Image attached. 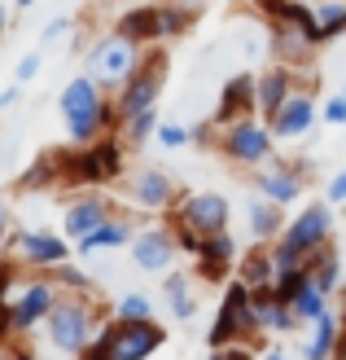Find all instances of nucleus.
Listing matches in <instances>:
<instances>
[{"mask_svg": "<svg viewBox=\"0 0 346 360\" xmlns=\"http://www.w3.org/2000/svg\"><path fill=\"white\" fill-rule=\"evenodd\" d=\"M132 238H136V229H132V220H127L123 211H114L105 224H97L88 238H79L75 242V255H101V250H123V246H132Z\"/></svg>", "mask_w": 346, "mask_h": 360, "instance_id": "20", "label": "nucleus"}, {"mask_svg": "<svg viewBox=\"0 0 346 360\" xmlns=\"http://www.w3.org/2000/svg\"><path fill=\"white\" fill-rule=\"evenodd\" d=\"M70 31V13H62V18H53V22L40 31V44H53V40H62V35Z\"/></svg>", "mask_w": 346, "mask_h": 360, "instance_id": "41", "label": "nucleus"}, {"mask_svg": "<svg viewBox=\"0 0 346 360\" xmlns=\"http://www.w3.org/2000/svg\"><path fill=\"white\" fill-rule=\"evenodd\" d=\"M5 238H9V202L0 198V242H5Z\"/></svg>", "mask_w": 346, "mask_h": 360, "instance_id": "43", "label": "nucleus"}, {"mask_svg": "<svg viewBox=\"0 0 346 360\" xmlns=\"http://www.w3.org/2000/svg\"><path fill=\"white\" fill-rule=\"evenodd\" d=\"M58 185H62V158H58V150L35 154V163L22 172V180H18V189H27V193H35V189H58Z\"/></svg>", "mask_w": 346, "mask_h": 360, "instance_id": "28", "label": "nucleus"}, {"mask_svg": "<svg viewBox=\"0 0 346 360\" xmlns=\"http://www.w3.org/2000/svg\"><path fill=\"white\" fill-rule=\"evenodd\" d=\"M167 70H171V53L167 49H154V44H145L140 49V58L136 66L127 70V79L114 88V105H119V115H136V110H149V105H158L162 97V84H167Z\"/></svg>", "mask_w": 346, "mask_h": 360, "instance_id": "5", "label": "nucleus"}, {"mask_svg": "<svg viewBox=\"0 0 346 360\" xmlns=\"http://www.w3.org/2000/svg\"><path fill=\"white\" fill-rule=\"evenodd\" d=\"M316 97H312V88H294V93L267 115V128H272V136H277L281 146H285V141H307L316 132V123H324L320 110H316Z\"/></svg>", "mask_w": 346, "mask_h": 360, "instance_id": "12", "label": "nucleus"}, {"mask_svg": "<svg viewBox=\"0 0 346 360\" xmlns=\"http://www.w3.org/2000/svg\"><path fill=\"white\" fill-rule=\"evenodd\" d=\"M40 66H44V53L40 49H31V53H22V62H18V84H31L35 75H40Z\"/></svg>", "mask_w": 346, "mask_h": 360, "instance_id": "39", "label": "nucleus"}, {"mask_svg": "<svg viewBox=\"0 0 346 360\" xmlns=\"http://www.w3.org/2000/svg\"><path fill=\"white\" fill-rule=\"evenodd\" d=\"M132 264L140 268V273H167V268H175L180 259V242H175V229L162 220V224H145L136 229V238H132Z\"/></svg>", "mask_w": 346, "mask_h": 360, "instance_id": "14", "label": "nucleus"}, {"mask_svg": "<svg viewBox=\"0 0 346 360\" xmlns=\"http://www.w3.org/2000/svg\"><path fill=\"white\" fill-rule=\"evenodd\" d=\"M324 198H329L333 207H342V202H346V167H342L338 176H329V185H324Z\"/></svg>", "mask_w": 346, "mask_h": 360, "instance_id": "40", "label": "nucleus"}, {"mask_svg": "<svg viewBox=\"0 0 346 360\" xmlns=\"http://www.w3.org/2000/svg\"><path fill=\"white\" fill-rule=\"evenodd\" d=\"M180 198H185V189H180V180L171 172L162 167H140L132 180H127V202H132L136 211H154V215H167Z\"/></svg>", "mask_w": 346, "mask_h": 360, "instance_id": "13", "label": "nucleus"}, {"mask_svg": "<svg viewBox=\"0 0 346 360\" xmlns=\"http://www.w3.org/2000/svg\"><path fill=\"white\" fill-rule=\"evenodd\" d=\"M237 277L246 285H272L277 281V259H272V242H254L237 259Z\"/></svg>", "mask_w": 346, "mask_h": 360, "instance_id": "23", "label": "nucleus"}, {"mask_svg": "<svg viewBox=\"0 0 346 360\" xmlns=\"http://www.w3.org/2000/svg\"><path fill=\"white\" fill-rule=\"evenodd\" d=\"M5 246H9L13 264L35 268V273H48L53 264L70 259V246L75 242H70L66 233H48V229H13L5 238Z\"/></svg>", "mask_w": 346, "mask_h": 360, "instance_id": "11", "label": "nucleus"}, {"mask_svg": "<svg viewBox=\"0 0 346 360\" xmlns=\"http://www.w3.org/2000/svg\"><path fill=\"white\" fill-rule=\"evenodd\" d=\"M342 93H346V79H342Z\"/></svg>", "mask_w": 346, "mask_h": 360, "instance_id": "46", "label": "nucleus"}, {"mask_svg": "<svg viewBox=\"0 0 346 360\" xmlns=\"http://www.w3.org/2000/svg\"><path fill=\"white\" fill-rule=\"evenodd\" d=\"M13 5H18V9H31V5H35V0H13Z\"/></svg>", "mask_w": 346, "mask_h": 360, "instance_id": "44", "label": "nucleus"}, {"mask_svg": "<svg viewBox=\"0 0 346 360\" xmlns=\"http://www.w3.org/2000/svg\"><path fill=\"white\" fill-rule=\"evenodd\" d=\"M114 31L123 35V40L140 44V49L145 44H162V5H132V9H123Z\"/></svg>", "mask_w": 346, "mask_h": 360, "instance_id": "19", "label": "nucleus"}, {"mask_svg": "<svg viewBox=\"0 0 346 360\" xmlns=\"http://www.w3.org/2000/svg\"><path fill=\"white\" fill-rule=\"evenodd\" d=\"M162 347H167V330H162L154 316H145V321L105 316L97 338H93V347H88V356L93 360H145Z\"/></svg>", "mask_w": 346, "mask_h": 360, "instance_id": "4", "label": "nucleus"}, {"mask_svg": "<svg viewBox=\"0 0 346 360\" xmlns=\"http://www.w3.org/2000/svg\"><path fill=\"white\" fill-rule=\"evenodd\" d=\"M329 299H333V295H324L316 281H307L302 290H298L294 299H289V308H294V316L302 321V326H312L316 316H324V312H329Z\"/></svg>", "mask_w": 346, "mask_h": 360, "instance_id": "29", "label": "nucleus"}, {"mask_svg": "<svg viewBox=\"0 0 346 360\" xmlns=\"http://www.w3.org/2000/svg\"><path fill=\"white\" fill-rule=\"evenodd\" d=\"M0 35H5V9H0Z\"/></svg>", "mask_w": 346, "mask_h": 360, "instance_id": "45", "label": "nucleus"}, {"mask_svg": "<svg viewBox=\"0 0 346 360\" xmlns=\"http://www.w3.org/2000/svg\"><path fill=\"white\" fill-rule=\"evenodd\" d=\"M58 295H62V285L53 281L48 273H35L31 281L13 285V290H9V321H13V334L22 338V334H31L35 326H44V316L53 312Z\"/></svg>", "mask_w": 346, "mask_h": 360, "instance_id": "10", "label": "nucleus"}, {"mask_svg": "<svg viewBox=\"0 0 346 360\" xmlns=\"http://www.w3.org/2000/svg\"><path fill=\"white\" fill-rule=\"evenodd\" d=\"M197 27V5H162V40H180Z\"/></svg>", "mask_w": 346, "mask_h": 360, "instance_id": "30", "label": "nucleus"}, {"mask_svg": "<svg viewBox=\"0 0 346 360\" xmlns=\"http://www.w3.org/2000/svg\"><path fill=\"white\" fill-rule=\"evenodd\" d=\"M162 295H167V308H171L175 321H193V316H197V295H193L189 273L167 268V273H162Z\"/></svg>", "mask_w": 346, "mask_h": 360, "instance_id": "24", "label": "nucleus"}, {"mask_svg": "<svg viewBox=\"0 0 346 360\" xmlns=\"http://www.w3.org/2000/svg\"><path fill=\"white\" fill-rule=\"evenodd\" d=\"M48 277L58 281L62 290H97V281L88 277V273H84V268H79L75 259H62V264H53V268H48Z\"/></svg>", "mask_w": 346, "mask_h": 360, "instance_id": "35", "label": "nucleus"}, {"mask_svg": "<svg viewBox=\"0 0 346 360\" xmlns=\"http://www.w3.org/2000/svg\"><path fill=\"white\" fill-rule=\"evenodd\" d=\"M316 27H320L324 44L338 40V35H346V0H320L316 5Z\"/></svg>", "mask_w": 346, "mask_h": 360, "instance_id": "31", "label": "nucleus"}, {"mask_svg": "<svg viewBox=\"0 0 346 360\" xmlns=\"http://www.w3.org/2000/svg\"><path fill=\"white\" fill-rule=\"evenodd\" d=\"M167 224L193 229V233H202V238H211V233H224L232 224V202L220 189H197V193H185L167 211Z\"/></svg>", "mask_w": 346, "mask_h": 360, "instance_id": "9", "label": "nucleus"}, {"mask_svg": "<svg viewBox=\"0 0 346 360\" xmlns=\"http://www.w3.org/2000/svg\"><path fill=\"white\" fill-rule=\"evenodd\" d=\"M154 141H158L162 150H180V146H189V141H193V128H185V123H175V119H162Z\"/></svg>", "mask_w": 346, "mask_h": 360, "instance_id": "37", "label": "nucleus"}, {"mask_svg": "<svg viewBox=\"0 0 346 360\" xmlns=\"http://www.w3.org/2000/svg\"><path fill=\"white\" fill-rule=\"evenodd\" d=\"M158 105H149V110H136V115H127L123 119V141H127V146H145V141H149L154 132H158Z\"/></svg>", "mask_w": 346, "mask_h": 360, "instance_id": "32", "label": "nucleus"}, {"mask_svg": "<svg viewBox=\"0 0 346 360\" xmlns=\"http://www.w3.org/2000/svg\"><path fill=\"white\" fill-rule=\"evenodd\" d=\"M259 334L250 316V285L241 277L224 281V295H220V312H215L211 330H206V347L211 352H228V347H246V338ZM250 352V347H246Z\"/></svg>", "mask_w": 346, "mask_h": 360, "instance_id": "6", "label": "nucleus"}, {"mask_svg": "<svg viewBox=\"0 0 346 360\" xmlns=\"http://www.w3.org/2000/svg\"><path fill=\"white\" fill-rule=\"evenodd\" d=\"M338 326H342V312H324V316H316L312 321V338L298 347L307 360H324V356H338Z\"/></svg>", "mask_w": 346, "mask_h": 360, "instance_id": "26", "label": "nucleus"}, {"mask_svg": "<svg viewBox=\"0 0 346 360\" xmlns=\"http://www.w3.org/2000/svg\"><path fill=\"white\" fill-rule=\"evenodd\" d=\"M312 176H316V163L307 154H294V158L272 154L263 167H254V189L281 207H294L307 193V185H312Z\"/></svg>", "mask_w": 346, "mask_h": 360, "instance_id": "8", "label": "nucleus"}, {"mask_svg": "<svg viewBox=\"0 0 346 360\" xmlns=\"http://www.w3.org/2000/svg\"><path fill=\"white\" fill-rule=\"evenodd\" d=\"M62 158V185L70 189H105L123 176V163H127V141L123 132H105L88 146H75L70 150H58Z\"/></svg>", "mask_w": 346, "mask_h": 360, "instance_id": "3", "label": "nucleus"}, {"mask_svg": "<svg viewBox=\"0 0 346 360\" xmlns=\"http://www.w3.org/2000/svg\"><path fill=\"white\" fill-rule=\"evenodd\" d=\"M136 58H140V44L123 40V35L114 31V35H105V40L93 44V53H88V70H93L105 88H119L127 79V70L136 66Z\"/></svg>", "mask_w": 346, "mask_h": 360, "instance_id": "16", "label": "nucleus"}, {"mask_svg": "<svg viewBox=\"0 0 346 360\" xmlns=\"http://www.w3.org/2000/svg\"><path fill=\"white\" fill-rule=\"evenodd\" d=\"M215 150H220L232 167H263L272 154H277V136H272L267 128V119L263 115H246V119H237L228 123V128H220V141H215Z\"/></svg>", "mask_w": 346, "mask_h": 360, "instance_id": "7", "label": "nucleus"}, {"mask_svg": "<svg viewBox=\"0 0 346 360\" xmlns=\"http://www.w3.org/2000/svg\"><path fill=\"white\" fill-rule=\"evenodd\" d=\"M246 115H259V75H228L220 88V101L211 110V123L228 128V123L246 119Z\"/></svg>", "mask_w": 346, "mask_h": 360, "instance_id": "18", "label": "nucleus"}, {"mask_svg": "<svg viewBox=\"0 0 346 360\" xmlns=\"http://www.w3.org/2000/svg\"><path fill=\"white\" fill-rule=\"evenodd\" d=\"M294 88H298V79H294V70H289V66H272V70H263V75H259V115L267 119L289 93H294Z\"/></svg>", "mask_w": 346, "mask_h": 360, "instance_id": "27", "label": "nucleus"}, {"mask_svg": "<svg viewBox=\"0 0 346 360\" xmlns=\"http://www.w3.org/2000/svg\"><path fill=\"white\" fill-rule=\"evenodd\" d=\"M272 53L281 58V66H289V70H307L312 66V53H316V44L307 40V35L298 31V27H289V22H272Z\"/></svg>", "mask_w": 346, "mask_h": 360, "instance_id": "22", "label": "nucleus"}, {"mask_svg": "<svg viewBox=\"0 0 346 360\" xmlns=\"http://www.w3.org/2000/svg\"><path fill=\"white\" fill-rule=\"evenodd\" d=\"M307 273H312V281L320 285L324 295H338L342 290V277H346V268H342V255H338V246L333 242H324L312 259H307Z\"/></svg>", "mask_w": 346, "mask_h": 360, "instance_id": "25", "label": "nucleus"}, {"mask_svg": "<svg viewBox=\"0 0 346 360\" xmlns=\"http://www.w3.org/2000/svg\"><path fill=\"white\" fill-rule=\"evenodd\" d=\"M114 215V198L105 193V189H84V193H75L66 202V211H62V233L70 242H79V238H88L97 224H105Z\"/></svg>", "mask_w": 346, "mask_h": 360, "instance_id": "17", "label": "nucleus"}, {"mask_svg": "<svg viewBox=\"0 0 346 360\" xmlns=\"http://www.w3.org/2000/svg\"><path fill=\"white\" fill-rule=\"evenodd\" d=\"M105 316L110 308H101L93 290H62L53 312L44 316V338L58 356H88Z\"/></svg>", "mask_w": 346, "mask_h": 360, "instance_id": "2", "label": "nucleus"}, {"mask_svg": "<svg viewBox=\"0 0 346 360\" xmlns=\"http://www.w3.org/2000/svg\"><path fill=\"white\" fill-rule=\"evenodd\" d=\"M333 202L329 198H320V202H302L294 220H285V242H294L298 250H307V255H316V250L324 242H333Z\"/></svg>", "mask_w": 346, "mask_h": 360, "instance_id": "15", "label": "nucleus"}, {"mask_svg": "<svg viewBox=\"0 0 346 360\" xmlns=\"http://www.w3.org/2000/svg\"><path fill=\"white\" fill-rule=\"evenodd\" d=\"M110 316H119V321H145V316H154V299L140 295V290H123L110 303Z\"/></svg>", "mask_w": 346, "mask_h": 360, "instance_id": "33", "label": "nucleus"}, {"mask_svg": "<svg viewBox=\"0 0 346 360\" xmlns=\"http://www.w3.org/2000/svg\"><path fill=\"white\" fill-rule=\"evenodd\" d=\"M246 220H250V238L254 242H277L281 233H285V207L254 189L246 198Z\"/></svg>", "mask_w": 346, "mask_h": 360, "instance_id": "21", "label": "nucleus"}, {"mask_svg": "<svg viewBox=\"0 0 346 360\" xmlns=\"http://www.w3.org/2000/svg\"><path fill=\"white\" fill-rule=\"evenodd\" d=\"M18 97H22V84H9L5 93H0V110H9V105H13Z\"/></svg>", "mask_w": 346, "mask_h": 360, "instance_id": "42", "label": "nucleus"}, {"mask_svg": "<svg viewBox=\"0 0 346 360\" xmlns=\"http://www.w3.org/2000/svg\"><path fill=\"white\" fill-rule=\"evenodd\" d=\"M320 119L329 123V128H346V93L338 88L333 97H324V105H320Z\"/></svg>", "mask_w": 346, "mask_h": 360, "instance_id": "38", "label": "nucleus"}, {"mask_svg": "<svg viewBox=\"0 0 346 360\" xmlns=\"http://www.w3.org/2000/svg\"><path fill=\"white\" fill-rule=\"evenodd\" d=\"M58 110H62L70 146H88V141L123 128V115H119L114 97H105V84L93 75V70H88V75H75L62 88V93H58Z\"/></svg>", "mask_w": 346, "mask_h": 360, "instance_id": "1", "label": "nucleus"}, {"mask_svg": "<svg viewBox=\"0 0 346 360\" xmlns=\"http://www.w3.org/2000/svg\"><path fill=\"white\" fill-rule=\"evenodd\" d=\"M193 277H197V281H206V285H220V290H224V281L237 277V264H228V259H211V255H197V259H193Z\"/></svg>", "mask_w": 346, "mask_h": 360, "instance_id": "34", "label": "nucleus"}, {"mask_svg": "<svg viewBox=\"0 0 346 360\" xmlns=\"http://www.w3.org/2000/svg\"><path fill=\"white\" fill-rule=\"evenodd\" d=\"M202 255H211V259H228V264H237L241 259V242L232 238V233L224 229V233H211V238L202 242ZM197 259V255H193Z\"/></svg>", "mask_w": 346, "mask_h": 360, "instance_id": "36", "label": "nucleus"}]
</instances>
